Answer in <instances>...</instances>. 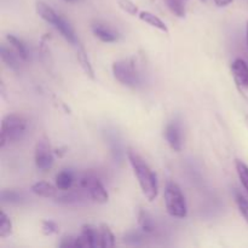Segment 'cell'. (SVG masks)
<instances>
[{
    "instance_id": "obj_1",
    "label": "cell",
    "mask_w": 248,
    "mask_h": 248,
    "mask_svg": "<svg viewBox=\"0 0 248 248\" xmlns=\"http://www.w3.org/2000/svg\"><path fill=\"white\" fill-rule=\"evenodd\" d=\"M127 157L144 196L149 201H154L159 194L156 173L150 169L149 165L144 161V159L133 149L127 150Z\"/></svg>"
},
{
    "instance_id": "obj_2",
    "label": "cell",
    "mask_w": 248,
    "mask_h": 248,
    "mask_svg": "<svg viewBox=\"0 0 248 248\" xmlns=\"http://www.w3.org/2000/svg\"><path fill=\"white\" fill-rule=\"evenodd\" d=\"M113 74L114 78L124 86L137 89L142 85V73L136 57L114 62Z\"/></svg>"
},
{
    "instance_id": "obj_3",
    "label": "cell",
    "mask_w": 248,
    "mask_h": 248,
    "mask_svg": "<svg viewBox=\"0 0 248 248\" xmlns=\"http://www.w3.org/2000/svg\"><path fill=\"white\" fill-rule=\"evenodd\" d=\"M28 126V121L24 116L19 114H9L5 116L1 121V127H0V147L4 148L6 143L17 142L22 140Z\"/></svg>"
},
{
    "instance_id": "obj_4",
    "label": "cell",
    "mask_w": 248,
    "mask_h": 248,
    "mask_svg": "<svg viewBox=\"0 0 248 248\" xmlns=\"http://www.w3.org/2000/svg\"><path fill=\"white\" fill-rule=\"evenodd\" d=\"M164 199L166 211L171 217L183 219L188 216V206H186V198H184L178 184H176L174 182H169L165 186Z\"/></svg>"
},
{
    "instance_id": "obj_5",
    "label": "cell",
    "mask_w": 248,
    "mask_h": 248,
    "mask_svg": "<svg viewBox=\"0 0 248 248\" xmlns=\"http://www.w3.org/2000/svg\"><path fill=\"white\" fill-rule=\"evenodd\" d=\"M79 186L82 190L87 193L93 202L107 203L109 200V194L98 177L93 173H84L79 179Z\"/></svg>"
},
{
    "instance_id": "obj_6",
    "label": "cell",
    "mask_w": 248,
    "mask_h": 248,
    "mask_svg": "<svg viewBox=\"0 0 248 248\" xmlns=\"http://www.w3.org/2000/svg\"><path fill=\"white\" fill-rule=\"evenodd\" d=\"M34 160H35V165L38 170L43 172L48 171L53 166V162H55L53 152L51 150L50 143L46 140H40L36 143Z\"/></svg>"
},
{
    "instance_id": "obj_7",
    "label": "cell",
    "mask_w": 248,
    "mask_h": 248,
    "mask_svg": "<svg viewBox=\"0 0 248 248\" xmlns=\"http://www.w3.org/2000/svg\"><path fill=\"white\" fill-rule=\"evenodd\" d=\"M232 73L237 90L248 101V63L242 58H236L232 64Z\"/></svg>"
},
{
    "instance_id": "obj_8",
    "label": "cell",
    "mask_w": 248,
    "mask_h": 248,
    "mask_svg": "<svg viewBox=\"0 0 248 248\" xmlns=\"http://www.w3.org/2000/svg\"><path fill=\"white\" fill-rule=\"evenodd\" d=\"M164 137L171 149H173L174 152H181L183 145V136L178 121H171L167 124L164 130Z\"/></svg>"
},
{
    "instance_id": "obj_9",
    "label": "cell",
    "mask_w": 248,
    "mask_h": 248,
    "mask_svg": "<svg viewBox=\"0 0 248 248\" xmlns=\"http://www.w3.org/2000/svg\"><path fill=\"white\" fill-rule=\"evenodd\" d=\"M92 33L103 43H115L119 38L118 33L113 28H110L108 24L102 23V22H93L92 23Z\"/></svg>"
},
{
    "instance_id": "obj_10",
    "label": "cell",
    "mask_w": 248,
    "mask_h": 248,
    "mask_svg": "<svg viewBox=\"0 0 248 248\" xmlns=\"http://www.w3.org/2000/svg\"><path fill=\"white\" fill-rule=\"evenodd\" d=\"M31 193H34L38 196H41V198L56 199L58 196L60 189L56 186H53V184L47 183V182H38V183H34L31 186Z\"/></svg>"
},
{
    "instance_id": "obj_11",
    "label": "cell",
    "mask_w": 248,
    "mask_h": 248,
    "mask_svg": "<svg viewBox=\"0 0 248 248\" xmlns=\"http://www.w3.org/2000/svg\"><path fill=\"white\" fill-rule=\"evenodd\" d=\"M35 10H36V14H38L44 21L52 24V26H55L56 22H57L58 18H60V15H58L57 12L50 6V5H47L45 1H43V0H36Z\"/></svg>"
},
{
    "instance_id": "obj_12",
    "label": "cell",
    "mask_w": 248,
    "mask_h": 248,
    "mask_svg": "<svg viewBox=\"0 0 248 248\" xmlns=\"http://www.w3.org/2000/svg\"><path fill=\"white\" fill-rule=\"evenodd\" d=\"M55 27L56 29L62 34V36L68 41V43H70L72 45H77V46L79 45V40H78V36L77 34H75L74 29L72 28L69 22L65 21L62 16H60L58 21L56 22Z\"/></svg>"
},
{
    "instance_id": "obj_13",
    "label": "cell",
    "mask_w": 248,
    "mask_h": 248,
    "mask_svg": "<svg viewBox=\"0 0 248 248\" xmlns=\"http://www.w3.org/2000/svg\"><path fill=\"white\" fill-rule=\"evenodd\" d=\"M75 182V174L74 172L70 170H62L56 174L55 183L56 186L60 189L61 191H68L72 189L73 184Z\"/></svg>"
},
{
    "instance_id": "obj_14",
    "label": "cell",
    "mask_w": 248,
    "mask_h": 248,
    "mask_svg": "<svg viewBox=\"0 0 248 248\" xmlns=\"http://www.w3.org/2000/svg\"><path fill=\"white\" fill-rule=\"evenodd\" d=\"M138 225L145 235H155L157 232L154 218L145 211H140V215H138Z\"/></svg>"
},
{
    "instance_id": "obj_15",
    "label": "cell",
    "mask_w": 248,
    "mask_h": 248,
    "mask_svg": "<svg viewBox=\"0 0 248 248\" xmlns=\"http://www.w3.org/2000/svg\"><path fill=\"white\" fill-rule=\"evenodd\" d=\"M138 17H140V21L145 22V23L149 24V26L154 27V28L159 29V31H164V33L166 34L169 33V28H167L166 23H165L160 17H157L156 15L152 14V12L149 11H140V14H138Z\"/></svg>"
},
{
    "instance_id": "obj_16",
    "label": "cell",
    "mask_w": 248,
    "mask_h": 248,
    "mask_svg": "<svg viewBox=\"0 0 248 248\" xmlns=\"http://www.w3.org/2000/svg\"><path fill=\"white\" fill-rule=\"evenodd\" d=\"M77 58H78V62H79L80 67H81V69L84 70L85 74L87 75V77L90 78V79L94 80V70H93V67H92L91 62H90V58L89 56H87L86 51H85V48L82 47L81 45H78V50H77Z\"/></svg>"
},
{
    "instance_id": "obj_17",
    "label": "cell",
    "mask_w": 248,
    "mask_h": 248,
    "mask_svg": "<svg viewBox=\"0 0 248 248\" xmlns=\"http://www.w3.org/2000/svg\"><path fill=\"white\" fill-rule=\"evenodd\" d=\"M16 55H14L10 51V48H7L6 45H4V44L0 46V57H1V61L4 62V64H6V67L9 69L14 70V72H19V63Z\"/></svg>"
},
{
    "instance_id": "obj_18",
    "label": "cell",
    "mask_w": 248,
    "mask_h": 248,
    "mask_svg": "<svg viewBox=\"0 0 248 248\" xmlns=\"http://www.w3.org/2000/svg\"><path fill=\"white\" fill-rule=\"evenodd\" d=\"M6 41L9 43V45L14 48L15 52L17 53V56H18L21 60L23 61L28 60V50H27V46L24 45L23 41L19 40L17 36L12 35V34H7Z\"/></svg>"
},
{
    "instance_id": "obj_19",
    "label": "cell",
    "mask_w": 248,
    "mask_h": 248,
    "mask_svg": "<svg viewBox=\"0 0 248 248\" xmlns=\"http://www.w3.org/2000/svg\"><path fill=\"white\" fill-rule=\"evenodd\" d=\"M99 232H101V248H111L115 246V236L108 225L102 224Z\"/></svg>"
},
{
    "instance_id": "obj_20",
    "label": "cell",
    "mask_w": 248,
    "mask_h": 248,
    "mask_svg": "<svg viewBox=\"0 0 248 248\" xmlns=\"http://www.w3.org/2000/svg\"><path fill=\"white\" fill-rule=\"evenodd\" d=\"M12 234V222L9 216L1 211L0 213V239H6Z\"/></svg>"
},
{
    "instance_id": "obj_21",
    "label": "cell",
    "mask_w": 248,
    "mask_h": 248,
    "mask_svg": "<svg viewBox=\"0 0 248 248\" xmlns=\"http://www.w3.org/2000/svg\"><path fill=\"white\" fill-rule=\"evenodd\" d=\"M164 1L174 16L179 17V18L186 17V6H184L183 0H164Z\"/></svg>"
},
{
    "instance_id": "obj_22",
    "label": "cell",
    "mask_w": 248,
    "mask_h": 248,
    "mask_svg": "<svg viewBox=\"0 0 248 248\" xmlns=\"http://www.w3.org/2000/svg\"><path fill=\"white\" fill-rule=\"evenodd\" d=\"M234 195L237 208H239L240 213H241V216L244 217V219L246 220V223L248 224V199L239 190H235Z\"/></svg>"
},
{
    "instance_id": "obj_23",
    "label": "cell",
    "mask_w": 248,
    "mask_h": 248,
    "mask_svg": "<svg viewBox=\"0 0 248 248\" xmlns=\"http://www.w3.org/2000/svg\"><path fill=\"white\" fill-rule=\"evenodd\" d=\"M235 167H236V172L237 176H239L240 178V182H241L245 190H246L248 194V166L244 161L236 159L235 160Z\"/></svg>"
},
{
    "instance_id": "obj_24",
    "label": "cell",
    "mask_w": 248,
    "mask_h": 248,
    "mask_svg": "<svg viewBox=\"0 0 248 248\" xmlns=\"http://www.w3.org/2000/svg\"><path fill=\"white\" fill-rule=\"evenodd\" d=\"M23 194L17 190H2L1 201L5 203H21L23 201Z\"/></svg>"
},
{
    "instance_id": "obj_25",
    "label": "cell",
    "mask_w": 248,
    "mask_h": 248,
    "mask_svg": "<svg viewBox=\"0 0 248 248\" xmlns=\"http://www.w3.org/2000/svg\"><path fill=\"white\" fill-rule=\"evenodd\" d=\"M147 235L142 232V230H133V232H128L124 236V242L130 245H140L144 241V237Z\"/></svg>"
},
{
    "instance_id": "obj_26",
    "label": "cell",
    "mask_w": 248,
    "mask_h": 248,
    "mask_svg": "<svg viewBox=\"0 0 248 248\" xmlns=\"http://www.w3.org/2000/svg\"><path fill=\"white\" fill-rule=\"evenodd\" d=\"M41 232L45 236H51L60 232V227L53 220H43L41 222Z\"/></svg>"
},
{
    "instance_id": "obj_27",
    "label": "cell",
    "mask_w": 248,
    "mask_h": 248,
    "mask_svg": "<svg viewBox=\"0 0 248 248\" xmlns=\"http://www.w3.org/2000/svg\"><path fill=\"white\" fill-rule=\"evenodd\" d=\"M116 1H118V5L120 6V9L123 11H125L126 14L131 15V16H136V15L140 14L137 5L132 0H116Z\"/></svg>"
},
{
    "instance_id": "obj_28",
    "label": "cell",
    "mask_w": 248,
    "mask_h": 248,
    "mask_svg": "<svg viewBox=\"0 0 248 248\" xmlns=\"http://www.w3.org/2000/svg\"><path fill=\"white\" fill-rule=\"evenodd\" d=\"M75 240H77V237L70 236V235H65V236H63L62 239H61V242L58 244V247L61 248L75 247Z\"/></svg>"
},
{
    "instance_id": "obj_29",
    "label": "cell",
    "mask_w": 248,
    "mask_h": 248,
    "mask_svg": "<svg viewBox=\"0 0 248 248\" xmlns=\"http://www.w3.org/2000/svg\"><path fill=\"white\" fill-rule=\"evenodd\" d=\"M232 2V0H215V4L218 7H225L228 5H230Z\"/></svg>"
},
{
    "instance_id": "obj_30",
    "label": "cell",
    "mask_w": 248,
    "mask_h": 248,
    "mask_svg": "<svg viewBox=\"0 0 248 248\" xmlns=\"http://www.w3.org/2000/svg\"><path fill=\"white\" fill-rule=\"evenodd\" d=\"M65 152H63V149H56L55 150V154L58 155V156H63V154H64Z\"/></svg>"
},
{
    "instance_id": "obj_31",
    "label": "cell",
    "mask_w": 248,
    "mask_h": 248,
    "mask_svg": "<svg viewBox=\"0 0 248 248\" xmlns=\"http://www.w3.org/2000/svg\"><path fill=\"white\" fill-rule=\"evenodd\" d=\"M245 123H246V125H247V127H248V114L246 116H245Z\"/></svg>"
},
{
    "instance_id": "obj_32",
    "label": "cell",
    "mask_w": 248,
    "mask_h": 248,
    "mask_svg": "<svg viewBox=\"0 0 248 248\" xmlns=\"http://www.w3.org/2000/svg\"><path fill=\"white\" fill-rule=\"evenodd\" d=\"M246 39H247V45H248V22H247V35H246Z\"/></svg>"
},
{
    "instance_id": "obj_33",
    "label": "cell",
    "mask_w": 248,
    "mask_h": 248,
    "mask_svg": "<svg viewBox=\"0 0 248 248\" xmlns=\"http://www.w3.org/2000/svg\"><path fill=\"white\" fill-rule=\"evenodd\" d=\"M64 1H67V2H70V1H73V0H64Z\"/></svg>"
},
{
    "instance_id": "obj_34",
    "label": "cell",
    "mask_w": 248,
    "mask_h": 248,
    "mask_svg": "<svg viewBox=\"0 0 248 248\" xmlns=\"http://www.w3.org/2000/svg\"><path fill=\"white\" fill-rule=\"evenodd\" d=\"M201 1H206V0H201Z\"/></svg>"
}]
</instances>
